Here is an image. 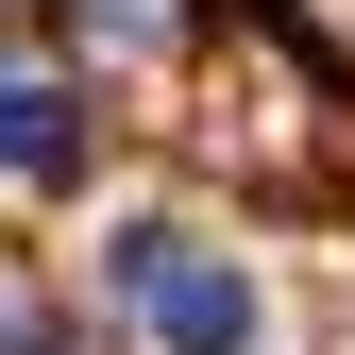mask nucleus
I'll list each match as a JSON object with an SVG mask.
<instances>
[{
	"instance_id": "3",
	"label": "nucleus",
	"mask_w": 355,
	"mask_h": 355,
	"mask_svg": "<svg viewBox=\"0 0 355 355\" xmlns=\"http://www.w3.org/2000/svg\"><path fill=\"white\" fill-rule=\"evenodd\" d=\"M17 338H34V322H17V304H0V355H17Z\"/></svg>"
},
{
	"instance_id": "1",
	"label": "nucleus",
	"mask_w": 355,
	"mask_h": 355,
	"mask_svg": "<svg viewBox=\"0 0 355 355\" xmlns=\"http://www.w3.org/2000/svg\"><path fill=\"white\" fill-rule=\"evenodd\" d=\"M119 288H136L153 355H254V271H237V254H203V237H169V220L119 237Z\"/></svg>"
},
{
	"instance_id": "2",
	"label": "nucleus",
	"mask_w": 355,
	"mask_h": 355,
	"mask_svg": "<svg viewBox=\"0 0 355 355\" xmlns=\"http://www.w3.org/2000/svg\"><path fill=\"white\" fill-rule=\"evenodd\" d=\"M68 153H85V102L51 68H0V169L17 187H68Z\"/></svg>"
}]
</instances>
